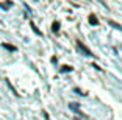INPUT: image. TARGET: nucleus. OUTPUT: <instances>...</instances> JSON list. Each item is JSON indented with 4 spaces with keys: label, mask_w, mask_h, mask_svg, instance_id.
<instances>
[{
    "label": "nucleus",
    "mask_w": 122,
    "mask_h": 120,
    "mask_svg": "<svg viewBox=\"0 0 122 120\" xmlns=\"http://www.w3.org/2000/svg\"><path fill=\"white\" fill-rule=\"evenodd\" d=\"M77 47H78V48H80V50H81V52H83V53H85V55H86V56H94L92 53H91V50H89V48H88V47H86V45H83V44H81V42H80V41H78V42H77Z\"/></svg>",
    "instance_id": "obj_1"
},
{
    "label": "nucleus",
    "mask_w": 122,
    "mask_h": 120,
    "mask_svg": "<svg viewBox=\"0 0 122 120\" xmlns=\"http://www.w3.org/2000/svg\"><path fill=\"white\" fill-rule=\"evenodd\" d=\"M89 24H91V25H99V19H97L94 14H91V16H89Z\"/></svg>",
    "instance_id": "obj_2"
},
{
    "label": "nucleus",
    "mask_w": 122,
    "mask_h": 120,
    "mask_svg": "<svg viewBox=\"0 0 122 120\" xmlns=\"http://www.w3.org/2000/svg\"><path fill=\"white\" fill-rule=\"evenodd\" d=\"M52 30H53L55 33H58V30H60V22H53V25H52Z\"/></svg>",
    "instance_id": "obj_3"
},
{
    "label": "nucleus",
    "mask_w": 122,
    "mask_h": 120,
    "mask_svg": "<svg viewBox=\"0 0 122 120\" xmlns=\"http://www.w3.org/2000/svg\"><path fill=\"white\" fill-rule=\"evenodd\" d=\"M110 25H111V27H114V28H117V30H122V27L119 24H116V22H113V20H110Z\"/></svg>",
    "instance_id": "obj_4"
},
{
    "label": "nucleus",
    "mask_w": 122,
    "mask_h": 120,
    "mask_svg": "<svg viewBox=\"0 0 122 120\" xmlns=\"http://www.w3.org/2000/svg\"><path fill=\"white\" fill-rule=\"evenodd\" d=\"M61 72H72V67H71V66H63Z\"/></svg>",
    "instance_id": "obj_5"
},
{
    "label": "nucleus",
    "mask_w": 122,
    "mask_h": 120,
    "mask_svg": "<svg viewBox=\"0 0 122 120\" xmlns=\"http://www.w3.org/2000/svg\"><path fill=\"white\" fill-rule=\"evenodd\" d=\"M3 47H5V48H8V50H11V52H14V50H16L14 45H8V44H3Z\"/></svg>",
    "instance_id": "obj_6"
}]
</instances>
